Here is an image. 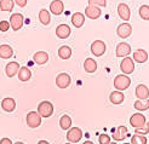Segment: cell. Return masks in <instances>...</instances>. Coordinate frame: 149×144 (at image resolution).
Listing matches in <instances>:
<instances>
[{"mask_svg":"<svg viewBox=\"0 0 149 144\" xmlns=\"http://www.w3.org/2000/svg\"><path fill=\"white\" fill-rule=\"evenodd\" d=\"M131 85V79L126 74H120L116 75V78L114 79V87L119 91H125L127 90Z\"/></svg>","mask_w":149,"mask_h":144,"instance_id":"cell-1","label":"cell"},{"mask_svg":"<svg viewBox=\"0 0 149 144\" xmlns=\"http://www.w3.org/2000/svg\"><path fill=\"white\" fill-rule=\"evenodd\" d=\"M38 113L41 115V118H50L54 114V105L49 101H42L38 105Z\"/></svg>","mask_w":149,"mask_h":144,"instance_id":"cell-2","label":"cell"},{"mask_svg":"<svg viewBox=\"0 0 149 144\" xmlns=\"http://www.w3.org/2000/svg\"><path fill=\"white\" fill-rule=\"evenodd\" d=\"M26 122L31 128H36L41 124V115L38 111H29L26 118Z\"/></svg>","mask_w":149,"mask_h":144,"instance_id":"cell-3","label":"cell"},{"mask_svg":"<svg viewBox=\"0 0 149 144\" xmlns=\"http://www.w3.org/2000/svg\"><path fill=\"white\" fill-rule=\"evenodd\" d=\"M106 50H107L106 42L102 41V40H95L91 44V52H92V55L96 56V57L103 56L104 54H106Z\"/></svg>","mask_w":149,"mask_h":144,"instance_id":"cell-4","label":"cell"},{"mask_svg":"<svg viewBox=\"0 0 149 144\" xmlns=\"http://www.w3.org/2000/svg\"><path fill=\"white\" fill-rule=\"evenodd\" d=\"M120 69L126 75L132 74L133 72H135V61H133V58H130L129 56L125 57L120 63Z\"/></svg>","mask_w":149,"mask_h":144,"instance_id":"cell-5","label":"cell"},{"mask_svg":"<svg viewBox=\"0 0 149 144\" xmlns=\"http://www.w3.org/2000/svg\"><path fill=\"white\" fill-rule=\"evenodd\" d=\"M10 24L13 30H19L24 24V17L22 13H12L10 17Z\"/></svg>","mask_w":149,"mask_h":144,"instance_id":"cell-6","label":"cell"},{"mask_svg":"<svg viewBox=\"0 0 149 144\" xmlns=\"http://www.w3.org/2000/svg\"><path fill=\"white\" fill-rule=\"evenodd\" d=\"M83 138V131L79 127H70L67 133V139L70 143H78Z\"/></svg>","mask_w":149,"mask_h":144,"instance_id":"cell-7","label":"cell"},{"mask_svg":"<svg viewBox=\"0 0 149 144\" xmlns=\"http://www.w3.org/2000/svg\"><path fill=\"white\" fill-rule=\"evenodd\" d=\"M116 34H118L119 38H121V39H126V38H129L132 34V27H131V24H129L127 22L119 24L118 28H116Z\"/></svg>","mask_w":149,"mask_h":144,"instance_id":"cell-8","label":"cell"},{"mask_svg":"<svg viewBox=\"0 0 149 144\" xmlns=\"http://www.w3.org/2000/svg\"><path fill=\"white\" fill-rule=\"evenodd\" d=\"M70 82H72V78H70V75L67 73L58 74L56 78V85L59 88H67L70 85Z\"/></svg>","mask_w":149,"mask_h":144,"instance_id":"cell-9","label":"cell"},{"mask_svg":"<svg viewBox=\"0 0 149 144\" xmlns=\"http://www.w3.org/2000/svg\"><path fill=\"white\" fill-rule=\"evenodd\" d=\"M147 124V120L146 116L141 113H136L130 118V125L133 126L135 128H139V127H143Z\"/></svg>","mask_w":149,"mask_h":144,"instance_id":"cell-10","label":"cell"},{"mask_svg":"<svg viewBox=\"0 0 149 144\" xmlns=\"http://www.w3.org/2000/svg\"><path fill=\"white\" fill-rule=\"evenodd\" d=\"M102 15V10L98 6H93V5H87L85 9V16L90 19H97Z\"/></svg>","mask_w":149,"mask_h":144,"instance_id":"cell-11","label":"cell"},{"mask_svg":"<svg viewBox=\"0 0 149 144\" xmlns=\"http://www.w3.org/2000/svg\"><path fill=\"white\" fill-rule=\"evenodd\" d=\"M118 15H119V17H120L123 21L127 22L130 19V17H131V10H130L129 5H126L124 3L119 4L118 5Z\"/></svg>","mask_w":149,"mask_h":144,"instance_id":"cell-12","label":"cell"},{"mask_svg":"<svg viewBox=\"0 0 149 144\" xmlns=\"http://www.w3.org/2000/svg\"><path fill=\"white\" fill-rule=\"evenodd\" d=\"M116 57H127L131 54V46L127 42H120L116 46Z\"/></svg>","mask_w":149,"mask_h":144,"instance_id":"cell-13","label":"cell"},{"mask_svg":"<svg viewBox=\"0 0 149 144\" xmlns=\"http://www.w3.org/2000/svg\"><path fill=\"white\" fill-rule=\"evenodd\" d=\"M72 33V29L68 24H59L56 28V35L59 39H67Z\"/></svg>","mask_w":149,"mask_h":144,"instance_id":"cell-14","label":"cell"},{"mask_svg":"<svg viewBox=\"0 0 149 144\" xmlns=\"http://www.w3.org/2000/svg\"><path fill=\"white\" fill-rule=\"evenodd\" d=\"M63 10H64V4L62 0H54V1H51L50 4V11L58 16V15L63 13Z\"/></svg>","mask_w":149,"mask_h":144,"instance_id":"cell-15","label":"cell"},{"mask_svg":"<svg viewBox=\"0 0 149 144\" xmlns=\"http://www.w3.org/2000/svg\"><path fill=\"white\" fill-rule=\"evenodd\" d=\"M132 58L136 63H146L147 59H148V52L143 49H138L133 52Z\"/></svg>","mask_w":149,"mask_h":144,"instance_id":"cell-16","label":"cell"},{"mask_svg":"<svg viewBox=\"0 0 149 144\" xmlns=\"http://www.w3.org/2000/svg\"><path fill=\"white\" fill-rule=\"evenodd\" d=\"M19 69H21V67H19V64H18L17 62H10V63H7V64H6L5 72H6V75H7V77H9V78H12V77H15L16 74H18Z\"/></svg>","mask_w":149,"mask_h":144,"instance_id":"cell-17","label":"cell"},{"mask_svg":"<svg viewBox=\"0 0 149 144\" xmlns=\"http://www.w3.org/2000/svg\"><path fill=\"white\" fill-rule=\"evenodd\" d=\"M135 95H136V97L138 98V99H148V97H149V88L146 85H143V84H139L136 87Z\"/></svg>","mask_w":149,"mask_h":144,"instance_id":"cell-18","label":"cell"},{"mask_svg":"<svg viewBox=\"0 0 149 144\" xmlns=\"http://www.w3.org/2000/svg\"><path fill=\"white\" fill-rule=\"evenodd\" d=\"M124 99H125V96H124V93L121 92V91H119V90L113 91V92L109 95V101L115 105L121 104L124 102Z\"/></svg>","mask_w":149,"mask_h":144,"instance_id":"cell-19","label":"cell"},{"mask_svg":"<svg viewBox=\"0 0 149 144\" xmlns=\"http://www.w3.org/2000/svg\"><path fill=\"white\" fill-rule=\"evenodd\" d=\"M72 23L75 28H81L85 23V15L81 12H75L72 16Z\"/></svg>","mask_w":149,"mask_h":144,"instance_id":"cell-20","label":"cell"},{"mask_svg":"<svg viewBox=\"0 0 149 144\" xmlns=\"http://www.w3.org/2000/svg\"><path fill=\"white\" fill-rule=\"evenodd\" d=\"M33 61H34V63L39 64V65H42V64L47 63V61H49L47 52H45V51H39V52H36V54L33 56Z\"/></svg>","mask_w":149,"mask_h":144,"instance_id":"cell-21","label":"cell"},{"mask_svg":"<svg viewBox=\"0 0 149 144\" xmlns=\"http://www.w3.org/2000/svg\"><path fill=\"white\" fill-rule=\"evenodd\" d=\"M1 108L7 113H11L16 109V102H15L13 98H10V97L4 98L1 102Z\"/></svg>","mask_w":149,"mask_h":144,"instance_id":"cell-22","label":"cell"},{"mask_svg":"<svg viewBox=\"0 0 149 144\" xmlns=\"http://www.w3.org/2000/svg\"><path fill=\"white\" fill-rule=\"evenodd\" d=\"M13 56V50L10 45H0V58L9 59Z\"/></svg>","mask_w":149,"mask_h":144,"instance_id":"cell-23","label":"cell"},{"mask_svg":"<svg viewBox=\"0 0 149 144\" xmlns=\"http://www.w3.org/2000/svg\"><path fill=\"white\" fill-rule=\"evenodd\" d=\"M127 133H129V131H127V128H126V126H119L116 128V132L113 134V138H114L115 142L124 141L126 137H127V136H126Z\"/></svg>","mask_w":149,"mask_h":144,"instance_id":"cell-24","label":"cell"},{"mask_svg":"<svg viewBox=\"0 0 149 144\" xmlns=\"http://www.w3.org/2000/svg\"><path fill=\"white\" fill-rule=\"evenodd\" d=\"M84 69L86 73H95L97 70V62L93 58H86L84 62Z\"/></svg>","mask_w":149,"mask_h":144,"instance_id":"cell-25","label":"cell"},{"mask_svg":"<svg viewBox=\"0 0 149 144\" xmlns=\"http://www.w3.org/2000/svg\"><path fill=\"white\" fill-rule=\"evenodd\" d=\"M31 78H32L31 69H29L28 67H21V69L18 72V79H19V81L26 82V81H28Z\"/></svg>","mask_w":149,"mask_h":144,"instance_id":"cell-26","label":"cell"},{"mask_svg":"<svg viewBox=\"0 0 149 144\" xmlns=\"http://www.w3.org/2000/svg\"><path fill=\"white\" fill-rule=\"evenodd\" d=\"M39 21L44 26H49L51 23V15L46 9H42L39 11Z\"/></svg>","mask_w":149,"mask_h":144,"instance_id":"cell-27","label":"cell"},{"mask_svg":"<svg viewBox=\"0 0 149 144\" xmlns=\"http://www.w3.org/2000/svg\"><path fill=\"white\" fill-rule=\"evenodd\" d=\"M72 56V49L69 46H67V45H64V46L59 47L58 50V57L62 58V59H68L70 58Z\"/></svg>","mask_w":149,"mask_h":144,"instance_id":"cell-28","label":"cell"},{"mask_svg":"<svg viewBox=\"0 0 149 144\" xmlns=\"http://www.w3.org/2000/svg\"><path fill=\"white\" fill-rule=\"evenodd\" d=\"M133 107L139 111H146L149 109V99H138L135 102Z\"/></svg>","mask_w":149,"mask_h":144,"instance_id":"cell-29","label":"cell"},{"mask_svg":"<svg viewBox=\"0 0 149 144\" xmlns=\"http://www.w3.org/2000/svg\"><path fill=\"white\" fill-rule=\"evenodd\" d=\"M59 126H61L62 130L68 131L69 128L72 127V119H70V116H68V115H62L61 120H59Z\"/></svg>","mask_w":149,"mask_h":144,"instance_id":"cell-30","label":"cell"},{"mask_svg":"<svg viewBox=\"0 0 149 144\" xmlns=\"http://www.w3.org/2000/svg\"><path fill=\"white\" fill-rule=\"evenodd\" d=\"M15 6V0H0V10L12 11Z\"/></svg>","mask_w":149,"mask_h":144,"instance_id":"cell-31","label":"cell"},{"mask_svg":"<svg viewBox=\"0 0 149 144\" xmlns=\"http://www.w3.org/2000/svg\"><path fill=\"white\" fill-rule=\"evenodd\" d=\"M147 142H148V139L144 134L135 133L131 138V144H147Z\"/></svg>","mask_w":149,"mask_h":144,"instance_id":"cell-32","label":"cell"},{"mask_svg":"<svg viewBox=\"0 0 149 144\" xmlns=\"http://www.w3.org/2000/svg\"><path fill=\"white\" fill-rule=\"evenodd\" d=\"M139 17L144 21H149V6L148 5H142L139 7Z\"/></svg>","mask_w":149,"mask_h":144,"instance_id":"cell-33","label":"cell"},{"mask_svg":"<svg viewBox=\"0 0 149 144\" xmlns=\"http://www.w3.org/2000/svg\"><path fill=\"white\" fill-rule=\"evenodd\" d=\"M88 5L98 6V7H106L107 6V0H87Z\"/></svg>","mask_w":149,"mask_h":144,"instance_id":"cell-34","label":"cell"},{"mask_svg":"<svg viewBox=\"0 0 149 144\" xmlns=\"http://www.w3.org/2000/svg\"><path fill=\"white\" fill-rule=\"evenodd\" d=\"M136 133L138 134H148L149 133V121H147V124L143 126V127H139V128H136Z\"/></svg>","mask_w":149,"mask_h":144,"instance_id":"cell-35","label":"cell"},{"mask_svg":"<svg viewBox=\"0 0 149 144\" xmlns=\"http://www.w3.org/2000/svg\"><path fill=\"white\" fill-rule=\"evenodd\" d=\"M10 22L7 21H0V32H7L10 29Z\"/></svg>","mask_w":149,"mask_h":144,"instance_id":"cell-36","label":"cell"},{"mask_svg":"<svg viewBox=\"0 0 149 144\" xmlns=\"http://www.w3.org/2000/svg\"><path fill=\"white\" fill-rule=\"evenodd\" d=\"M100 144H109L110 143V136L108 134H101L98 138Z\"/></svg>","mask_w":149,"mask_h":144,"instance_id":"cell-37","label":"cell"},{"mask_svg":"<svg viewBox=\"0 0 149 144\" xmlns=\"http://www.w3.org/2000/svg\"><path fill=\"white\" fill-rule=\"evenodd\" d=\"M15 3H16L19 7H24L28 3V0H15Z\"/></svg>","mask_w":149,"mask_h":144,"instance_id":"cell-38","label":"cell"},{"mask_svg":"<svg viewBox=\"0 0 149 144\" xmlns=\"http://www.w3.org/2000/svg\"><path fill=\"white\" fill-rule=\"evenodd\" d=\"M0 144H13V143L9 138H3V139H0Z\"/></svg>","mask_w":149,"mask_h":144,"instance_id":"cell-39","label":"cell"},{"mask_svg":"<svg viewBox=\"0 0 149 144\" xmlns=\"http://www.w3.org/2000/svg\"><path fill=\"white\" fill-rule=\"evenodd\" d=\"M38 144H50L47 141H39V143Z\"/></svg>","mask_w":149,"mask_h":144,"instance_id":"cell-40","label":"cell"},{"mask_svg":"<svg viewBox=\"0 0 149 144\" xmlns=\"http://www.w3.org/2000/svg\"><path fill=\"white\" fill-rule=\"evenodd\" d=\"M83 144H93L92 142H90V141H86V142H84Z\"/></svg>","mask_w":149,"mask_h":144,"instance_id":"cell-41","label":"cell"},{"mask_svg":"<svg viewBox=\"0 0 149 144\" xmlns=\"http://www.w3.org/2000/svg\"><path fill=\"white\" fill-rule=\"evenodd\" d=\"M15 144H24V143H22V142H16Z\"/></svg>","mask_w":149,"mask_h":144,"instance_id":"cell-42","label":"cell"},{"mask_svg":"<svg viewBox=\"0 0 149 144\" xmlns=\"http://www.w3.org/2000/svg\"><path fill=\"white\" fill-rule=\"evenodd\" d=\"M109 144H118V143H116V142H113V143H111V142H110Z\"/></svg>","mask_w":149,"mask_h":144,"instance_id":"cell-43","label":"cell"},{"mask_svg":"<svg viewBox=\"0 0 149 144\" xmlns=\"http://www.w3.org/2000/svg\"><path fill=\"white\" fill-rule=\"evenodd\" d=\"M67 144H74V143H70V142H69V143H67Z\"/></svg>","mask_w":149,"mask_h":144,"instance_id":"cell-44","label":"cell"},{"mask_svg":"<svg viewBox=\"0 0 149 144\" xmlns=\"http://www.w3.org/2000/svg\"><path fill=\"white\" fill-rule=\"evenodd\" d=\"M124 144H131V143H124Z\"/></svg>","mask_w":149,"mask_h":144,"instance_id":"cell-45","label":"cell"}]
</instances>
